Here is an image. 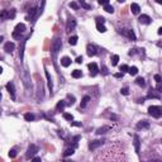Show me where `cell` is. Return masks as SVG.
Masks as SVG:
<instances>
[{"label": "cell", "mask_w": 162, "mask_h": 162, "mask_svg": "<svg viewBox=\"0 0 162 162\" xmlns=\"http://www.w3.org/2000/svg\"><path fill=\"white\" fill-rule=\"evenodd\" d=\"M65 105H66L65 100H60L58 103H57V105H56V110H62L65 108Z\"/></svg>", "instance_id": "cell-25"}, {"label": "cell", "mask_w": 162, "mask_h": 162, "mask_svg": "<svg viewBox=\"0 0 162 162\" xmlns=\"http://www.w3.org/2000/svg\"><path fill=\"white\" fill-rule=\"evenodd\" d=\"M75 27H76V20H75V18H70L68 22H67V27H66L67 32L73 31V29H75Z\"/></svg>", "instance_id": "cell-11"}, {"label": "cell", "mask_w": 162, "mask_h": 162, "mask_svg": "<svg viewBox=\"0 0 162 162\" xmlns=\"http://www.w3.org/2000/svg\"><path fill=\"white\" fill-rule=\"evenodd\" d=\"M82 76V72L80 71V70H75V71H72V77L73 78H80Z\"/></svg>", "instance_id": "cell-26"}, {"label": "cell", "mask_w": 162, "mask_h": 162, "mask_svg": "<svg viewBox=\"0 0 162 162\" xmlns=\"http://www.w3.org/2000/svg\"><path fill=\"white\" fill-rule=\"evenodd\" d=\"M114 76H115L117 78H120V77H123V73H120V72H119V73H115Z\"/></svg>", "instance_id": "cell-46"}, {"label": "cell", "mask_w": 162, "mask_h": 162, "mask_svg": "<svg viewBox=\"0 0 162 162\" xmlns=\"http://www.w3.org/2000/svg\"><path fill=\"white\" fill-rule=\"evenodd\" d=\"M157 3H158V4H162V3H160V1H157Z\"/></svg>", "instance_id": "cell-50"}, {"label": "cell", "mask_w": 162, "mask_h": 162, "mask_svg": "<svg viewBox=\"0 0 162 162\" xmlns=\"http://www.w3.org/2000/svg\"><path fill=\"white\" fill-rule=\"evenodd\" d=\"M31 162H41V157H37V156H36V157H33L32 158V161Z\"/></svg>", "instance_id": "cell-43"}, {"label": "cell", "mask_w": 162, "mask_h": 162, "mask_svg": "<svg viewBox=\"0 0 162 162\" xmlns=\"http://www.w3.org/2000/svg\"><path fill=\"white\" fill-rule=\"evenodd\" d=\"M71 125L72 127H81L82 124L80 123V122H71Z\"/></svg>", "instance_id": "cell-41"}, {"label": "cell", "mask_w": 162, "mask_h": 162, "mask_svg": "<svg viewBox=\"0 0 162 162\" xmlns=\"http://www.w3.org/2000/svg\"><path fill=\"white\" fill-rule=\"evenodd\" d=\"M103 75H108V73H109V71H108V68H106V67H105V66H103Z\"/></svg>", "instance_id": "cell-44"}, {"label": "cell", "mask_w": 162, "mask_h": 162, "mask_svg": "<svg viewBox=\"0 0 162 162\" xmlns=\"http://www.w3.org/2000/svg\"><path fill=\"white\" fill-rule=\"evenodd\" d=\"M106 130H109V127H103V128H99L96 130V134H104L106 133Z\"/></svg>", "instance_id": "cell-32"}, {"label": "cell", "mask_w": 162, "mask_h": 162, "mask_svg": "<svg viewBox=\"0 0 162 162\" xmlns=\"http://www.w3.org/2000/svg\"><path fill=\"white\" fill-rule=\"evenodd\" d=\"M7 90H8V92L10 94L12 100H15V87H14V84L12 82V81L7 84Z\"/></svg>", "instance_id": "cell-8"}, {"label": "cell", "mask_w": 162, "mask_h": 162, "mask_svg": "<svg viewBox=\"0 0 162 162\" xmlns=\"http://www.w3.org/2000/svg\"><path fill=\"white\" fill-rule=\"evenodd\" d=\"M99 4H100V5H101V4H103V5H106V4H109V1H108V0H99Z\"/></svg>", "instance_id": "cell-42"}, {"label": "cell", "mask_w": 162, "mask_h": 162, "mask_svg": "<svg viewBox=\"0 0 162 162\" xmlns=\"http://www.w3.org/2000/svg\"><path fill=\"white\" fill-rule=\"evenodd\" d=\"M61 65L63 66V67H68V66L71 65V58L67 57V56L62 57V58H61Z\"/></svg>", "instance_id": "cell-17"}, {"label": "cell", "mask_w": 162, "mask_h": 162, "mask_svg": "<svg viewBox=\"0 0 162 162\" xmlns=\"http://www.w3.org/2000/svg\"><path fill=\"white\" fill-rule=\"evenodd\" d=\"M139 146H141V142H139V137H138V136H134V148H136V152H137V153H139V151H141Z\"/></svg>", "instance_id": "cell-19"}, {"label": "cell", "mask_w": 162, "mask_h": 162, "mask_svg": "<svg viewBox=\"0 0 162 162\" xmlns=\"http://www.w3.org/2000/svg\"><path fill=\"white\" fill-rule=\"evenodd\" d=\"M63 162H73V161H71V160H65Z\"/></svg>", "instance_id": "cell-49"}, {"label": "cell", "mask_w": 162, "mask_h": 162, "mask_svg": "<svg viewBox=\"0 0 162 162\" xmlns=\"http://www.w3.org/2000/svg\"><path fill=\"white\" fill-rule=\"evenodd\" d=\"M128 72H129L130 75H133V76H134V75L138 73V68H137L136 66H132V67H129V71Z\"/></svg>", "instance_id": "cell-33"}, {"label": "cell", "mask_w": 162, "mask_h": 162, "mask_svg": "<svg viewBox=\"0 0 162 162\" xmlns=\"http://www.w3.org/2000/svg\"><path fill=\"white\" fill-rule=\"evenodd\" d=\"M103 143H104V141H92V142H90V144H89V148H90L91 151H95V149H96L97 147H100Z\"/></svg>", "instance_id": "cell-13"}, {"label": "cell", "mask_w": 162, "mask_h": 162, "mask_svg": "<svg viewBox=\"0 0 162 162\" xmlns=\"http://www.w3.org/2000/svg\"><path fill=\"white\" fill-rule=\"evenodd\" d=\"M148 114L153 118H161L162 117V106L160 105H151L148 108Z\"/></svg>", "instance_id": "cell-1"}, {"label": "cell", "mask_w": 162, "mask_h": 162, "mask_svg": "<svg viewBox=\"0 0 162 162\" xmlns=\"http://www.w3.org/2000/svg\"><path fill=\"white\" fill-rule=\"evenodd\" d=\"M86 52H87V55L90 56V57H92V56H95L97 53V48L95 45H87V47H86Z\"/></svg>", "instance_id": "cell-10"}, {"label": "cell", "mask_w": 162, "mask_h": 162, "mask_svg": "<svg viewBox=\"0 0 162 162\" xmlns=\"http://www.w3.org/2000/svg\"><path fill=\"white\" fill-rule=\"evenodd\" d=\"M78 5H80V7H82V8H85L86 10H90V9H91V5H89L87 3H85V1H82V0H80Z\"/></svg>", "instance_id": "cell-29"}, {"label": "cell", "mask_w": 162, "mask_h": 162, "mask_svg": "<svg viewBox=\"0 0 162 162\" xmlns=\"http://www.w3.org/2000/svg\"><path fill=\"white\" fill-rule=\"evenodd\" d=\"M139 23H142V24H149L151 22H152V19H151V17L149 15H147V14H142L141 17H139Z\"/></svg>", "instance_id": "cell-12"}, {"label": "cell", "mask_w": 162, "mask_h": 162, "mask_svg": "<svg viewBox=\"0 0 162 162\" xmlns=\"http://www.w3.org/2000/svg\"><path fill=\"white\" fill-rule=\"evenodd\" d=\"M61 47H62V41L60 38H56L52 43V55L56 56L60 51H61Z\"/></svg>", "instance_id": "cell-3"}, {"label": "cell", "mask_w": 162, "mask_h": 162, "mask_svg": "<svg viewBox=\"0 0 162 162\" xmlns=\"http://www.w3.org/2000/svg\"><path fill=\"white\" fill-rule=\"evenodd\" d=\"M70 7H71L72 9H75V10H78L80 5H78L77 3H75V1H71V3H70Z\"/></svg>", "instance_id": "cell-35"}, {"label": "cell", "mask_w": 162, "mask_h": 162, "mask_svg": "<svg viewBox=\"0 0 162 162\" xmlns=\"http://www.w3.org/2000/svg\"><path fill=\"white\" fill-rule=\"evenodd\" d=\"M14 48H15V45H14L13 42H7V43L4 45V51L8 52V53L13 52V51H14Z\"/></svg>", "instance_id": "cell-14"}, {"label": "cell", "mask_w": 162, "mask_h": 162, "mask_svg": "<svg viewBox=\"0 0 162 162\" xmlns=\"http://www.w3.org/2000/svg\"><path fill=\"white\" fill-rule=\"evenodd\" d=\"M120 92H122L123 95H128V94H129V89H128V87H123V89L120 90Z\"/></svg>", "instance_id": "cell-38"}, {"label": "cell", "mask_w": 162, "mask_h": 162, "mask_svg": "<svg viewBox=\"0 0 162 162\" xmlns=\"http://www.w3.org/2000/svg\"><path fill=\"white\" fill-rule=\"evenodd\" d=\"M46 76H47V82H48V89L50 90H53V82H52V78L51 76H50V72L48 71H46Z\"/></svg>", "instance_id": "cell-20"}, {"label": "cell", "mask_w": 162, "mask_h": 162, "mask_svg": "<svg viewBox=\"0 0 162 162\" xmlns=\"http://www.w3.org/2000/svg\"><path fill=\"white\" fill-rule=\"evenodd\" d=\"M147 99H161V95L160 94H156V91L153 89H151L147 94Z\"/></svg>", "instance_id": "cell-15"}, {"label": "cell", "mask_w": 162, "mask_h": 162, "mask_svg": "<svg viewBox=\"0 0 162 162\" xmlns=\"http://www.w3.org/2000/svg\"><path fill=\"white\" fill-rule=\"evenodd\" d=\"M130 10H132L133 14H139L141 8H139V5H138L137 3H132V4H130Z\"/></svg>", "instance_id": "cell-18"}, {"label": "cell", "mask_w": 162, "mask_h": 162, "mask_svg": "<svg viewBox=\"0 0 162 162\" xmlns=\"http://www.w3.org/2000/svg\"><path fill=\"white\" fill-rule=\"evenodd\" d=\"M15 156H17V149L15 148L10 149V151H9V157H10V158H14Z\"/></svg>", "instance_id": "cell-34"}, {"label": "cell", "mask_w": 162, "mask_h": 162, "mask_svg": "<svg viewBox=\"0 0 162 162\" xmlns=\"http://www.w3.org/2000/svg\"><path fill=\"white\" fill-rule=\"evenodd\" d=\"M77 36H72V37H70V39H68V43L71 46H75L76 43H77Z\"/></svg>", "instance_id": "cell-27"}, {"label": "cell", "mask_w": 162, "mask_h": 162, "mask_svg": "<svg viewBox=\"0 0 162 162\" xmlns=\"http://www.w3.org/2000/svg\"><path fill=\"white\" fill-rule=\"evenodd\" d=\"M156 90L158 91V92H162V82L157 84V86H156Z\"/></svg>", "instance_id": "cell-40"}, {"label": "cell", "mask_w": 162, "mask_h": 162, "mask_svg": "<svg viewBox=\"0 0 162 162\" xmlns=\"http://www.w3.org/2000/svg\"><path fill=\"white\" fill-rule=\"evenodd\" d=\"M136 84L138 85V86H141V87H144V86H146V81H144L143 77H137Z\"/></svg>", "instance_id": "cell-24"}, {"label": "cell", "mask_w": 162, "mask_h": 162, "mask_svg": "<svg viewBox=\"0 0 162 162\" xmlns=\"http://www.w3.org/2000/svg\"><path fill=\"white\" fill-rule=\"evenodd\" d=\"M89 70H90V76H96L97 72H99V67H97V65L95 63V62H91V63H89Z\"/></svg>", "instance_id": "cell-9"}, {"label": "cell", "mask_w": 162, "mask_h": 162, "mask_svg": "<svg viewBox=\"0 0 162 162\" xmlns=\"http://www.w3.org/2000/svg\"><path fill=\"white\" fill-rule=\"evenodd\" d=\"M73 152H75V148H66V151L63 152V156H65V157H68V156L73 155Z\"/></svg>", "instance_id": "cell-28"}, {"label": "cell", "mask_w": 162, "mask_h": 162, "mask_svg": "<svg viewBox=\"0 0 162 162\" xmlns=\"http://www.w3.org/2000/svg\"><path fill=\"white\" fill-rule=\"evenodd\" d=\"M157 33H158L160 36H162V27H161V28H160V29H158V31H157Z\"/></svg>", "instance_id": "cell-47"}, {"label": "cell", "mask_w": 162, "mask_h": 162, "mask_svg": "<svg viewBox=\"0 0 162 162\" xmlns=\"http://www.w3.org/2000/svg\"><path fill=\"white\" fill-rule=\"evenodd\" d=\"M148 162H162V161H160V160H151V161H148Z\"/></svg>", "instance_id": "cell-48"}, {"label": "cell", "mask_w": 162, "mask_h": 162, "mask_svg": "<svg viewBox=\"0 0 162 162\" xmlns=\"http://www.w3.org/2000/svg\"><path fill=\"white\" fill-rule=\"evenodd\" d=\"M120 71H122V73H123V72L129 71V67H128L127 65H122V66H120Z\"/></svg>", "instance_id": "cell-37"}, {"label": "cell", "mask_w": 162, "mask_h": 162, "mask_svg": "<svg viewBox=\"0 0 162 162\" xmlns=\"http://www.w3.org/2000/svg\"><path fill=\"white\" fill-rule=\"evenodd\" d=\"M82 62V57L81 56H78L77 58H76V63H81Z\"/></svg>", "instance_id": "cell-45"}, {"label": "cell", "mask_w": 162, "mask_h": 162, "mask_svg": "<svg viewBox=\"0 0 162 162\" xmlns=\"http://www.w3.org/2000/svg\"><path fill=\"white\" fill-rule=\"evenodd\" d=\"M38 152V147L36 146V144H31L28 149H27V153H26V157L29 160V158H33V157H36V153Z\"/></svg>", "instance_id": "cell-5"}, {"label": "cell", "mask_w": 162, "mask_h": 162, "mask_svg": "<svg viewBox=\"0 0 162 162\" xmlns=\"http://www.w3.org/2000/svg\"><path fill=\"white\" fill-rule=\"evenodd\" d=\"M119 33H122L123 36H125V37H128L129 39H132V41H136V34H134V32L132 31V29H120L119 31Z\"/></svg>", "instance_id": "cell-7"}, {"label": "cell", "mask_w": 162, "mask_h": 162, "mask_svg": "<svg viewBox=\"0 0 162 162\" xmlns=\"http://www.w3.org/2000/svg\"><path fill=\"white\" fill-rule=\"evenodd\" d=\"M26 29H27V27L24 23L17 24V27H15V29H14V32H13V37L14 38H20V36L26 32Z\"/></svg>", "instance_id": "cell-2"}, {"label": "cell", "mask_w": 162, "mask_h": 162, "mask_svg": "<svg viewBox=\"0 0 162 162\" xmlns=\"http://www.w3.org/2000/svg\"><path fill=\"white\" fill-rule=\"evenodd\" d=\"M118 61H119V56H118V55L111 56V65H113V66H117L118 65Z\"/></svg>", "instance_id": "cell-30"}, {"label": "cell", "mask_w": 162, "mask_h": 162, "mask_svg": "<svg viewBox=\"0 0 162 162\" xmlns=\"http://www.w3.org/2000/svg\"><path fill=\"white\" fill-rule=\"evenodd\" d=\"M23 80H24V84L28 86L29 85V81H31V77H29V73H28V71H24V73H23Z\"/></svg>", "instance_id": "cell-23"}, {"label": "cell", "mask_w": 162, "mask_h": 162, "mask_svg": "<svg viewBox=\"0 0 162 162\" xmlns=\"http://www.w3.org/2000/svg\"><path fill=\"white\" fill-rule=\"evenodd\" d=\"M104 23H105V19H104L103 17H97L96 18V28H97V31L101 33L106 32V28L104 26Z\"/></svg>", "instance_id": "cell-6"}, {"label": "cell", "mask_w": 162, "mask_h": 162, "mask_svg": "<svg viewBox=\"0 0 162 162\" xmlns=\"http://www.w3.org/2000/svg\"><path fill=\"white\" fill-rule=\"evenodd\" d=\"M137 128H142V129H148L149 128V123L147 122V120H141V122H138V124H137Z\"/></svg>", "instance_id": "cell-16"}, {"label": "cell", "mask_w": 162, "mask_h": 162, "mask_svg": "<svg viewBox=\"0 0 162 162\" xmlns=\"http://www.w3.org/2000/svg\"><path fill=\"white\" fill-rule=\"evenodd\" d=\"M15 17V9H12V10H3L1 14H0V18L1 20L5 19H13Z\"/></svg>", "instance_id": "cell-4"}, {"label": "cell", "mask_w": 162, "mask_h": 162, "mask_svg": "<svg viewBox=\"0 0 162 162\" xmlns=\"http://www.w3.org/2000/svg\"><path fill=\"white\" fill-rule=\"evenodd\" d=\"M63 118H65L66 120H70V122H71L72 119H73L72 114H70V113H65V114H63Z\"/></svg>", "instance_id": "cell-36"}, {"label": "cell", "mask_w": 162, "mask_h": 162, "mask_svg": "<svg viewBox=\"0 0 162 162\" xmlns=\"http://www.w3.org/2000/svg\"><path fill=\"white\" fill-rule=\"evenodd\" d=\"M24 119H26L27 122H33V120L36 119V117H34L33 113H26V114H24Z\"/></svg>", "instance_id": "cell-22"}, {"label": "cell", "mask_w": 162, "mask_h": 162, "mask_svg": "<svg viewBox=\"0 0 162 162\" xmlns=\"http://www.w3.org/2000/svg\"><path fill=\"white\" fill-rule=\"evenodd\" d=\"M155 80L157 81V84H160V82H162V77L160 76V75H155Z\"/></svg>", "instance_id": "cell-39"}, {"label": "cell", "mask_w": 162, "mask_h": 162, "mask_svg": "<svg viewBox=\"0 0 162 162\" xmlns=\"http://www.w3.org/2000/svg\"><path fill=\"white\" fill-rule=\"evenodd\" d=\"M104 10L108 12V13H113L114 12V8L111 7L110 4H106V5H104Z\"/></svg>", "instance_id": "cell-31"}, {"label": "cell", "mask_w": 162, "mask_h": 162, "mask_svg": "<svg viewBox=\"0 0 162 162\" xmlns=\"http://www.w3.org/2000/svg\"><path fill=\"white\" fill-rule=\"evenodd\" d=\"M89 101H90V96H89V95H85V96L82 97V100H81V105H80V106H81V108H85V106L89 104Z\"/></svg>", "instance_id": "cell-21"}]
</instances>
